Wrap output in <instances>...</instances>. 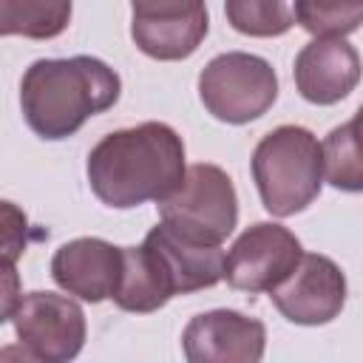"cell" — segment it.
I'll return each instance as SVG.
<instances>
[{"instance_id": "obj_9", "label": "cell", "mask_w": 363, "mask_h": 363, "mask_svg": "<svg viewBox=\"0 0 363 363\" xmlns=\"http://www.w3.org/2000/svg\"><path fill=\"white\" fill-rule=\"evenodd\" d=\"M269 301L289 323L323 326L343 312L346 278L332 258L301 252L292 272L269 289Z\"/></svg>"}, {"instance_id": "obj_19", "label": "cell", "mask_w": 363, "mask_h": 363, "mask_svg": "<svg viewBox=\"0 0 363 363\" xmlns=\"http://www.w3.org/2000/svg\"><path fill=\"white\" fill-rule=\"evenodd\" d=\"M31 241V224L23 207L0 199V261L17 264Z\"/></svg>"}, {"instance_id": "obj_13", "label": "cell", "mask_w": 363, "mask_h": 363, "mask_svg": "<svg viewBox=\"0 0 363 363\" xmlns=\"http://www.w3.org/2000/svg\"><path fill=\"white\" fill-rule=\"evenodd\" d=\"M360 79V57L343 37H315L295 57L298 94L312 105L346 99Z\"/></svg>"}, {"instance_id": "obj_11", "label": "cell", "mask_w": 363, "mask_h": 363, "mask_svg": "<svg viewBox=\"0 0 363 363\" xmlns=\"http://www.w3.org/2000/svg\"><path fill=\"white\" fill-rule=\"evenodd\" d=\"M170 278L173 295L210 289L224 281V250L218 241H207L167 221H159L142 241Z\"/></svg>"}, {"instance_id": "obj_16", "label": "cell", "mask_w": 363, "mask_h": 363, "mask_svg": "<svg viewBox=\"0 0 363 363\" xmlns=\"http://www.w3.org/2000/svg\"><path fill=\"white\" fill-rule=\"evenodd\" d=\"M320 167L323 179L346 193L363 190V159H360V139H357V116L346 125L335 128L320 142Z\"/></svg>"}, {"instance_id": "obj_12", "label": "cell", "mask_w": 363, "mask_h": 363, "mask_svg": "<svg viewBox=\"0 0 363 363\" xmlns=\"http://www.w3.org/2000/svg\"><path fill=\"white\" fill-rule=\"evenodd\" d=\"M122 269V247L105 238H74L65 241L51 258V278L68 295L99 303L116 289Z\"/></svg>"}, {"instance_id": "obj_3", "label": "cell", "mask_w": 363, "mask_h": 363, "mask_svg": "<svg viewBox=\"0 0 363 363\" xmlns=\"http://www.w3.org/2000/svg\"><path fill=\"white\" fill-rule=\"evenodd\" d=\"M252 179L261 204L275 218L306 210L323 184L320 142L301 125L269 130L252 150Z\"/></svg>"}, {"instance_id": "obj_10", "label": "cell", "mask_w": 363, "mask_h": 363, "mask_svg": "<svg viewBox=\"0 0 363 363\" xmlns=\"http://www.w3.org/2000/svg\"><path fill=\"white\" fill-rule=\"evenodd\" d=\"M267 346V326L235 309L196 315L182 332L190 363H258Z\"/></svg>"}, {"instance_id": "obj_4", "label": "cell", "mask_w": 363, "mask_h": 363, "mask_svg": "<svg viewBox=\"0 0 363 363\" xmlns=\"http://www.w3.org/2000/svg\"><path fill=\"white\" fill-rule=\"evenodd\" d=\"M199 96L216 119L247 125L264 116L278 99V77L264 57L227 51L213 57L199 74Z\"/></svg>"}, {"instance_id": "obj_6", "label": "cell", "mask_w": 363, "mask_h": 363, "mask_svg": "<svg viewBox=\"0 0 363 363\" xmlns=\"http://www.w3.org/2000/svg\"><path fill=\"white\" fill-rule=\"evenodd\" d=\"M11 320L20 346L34 360L65 363L74 360L85 346V312L68 295L28 292L20 298Z\"/></svg>"}, {"instance_id": "obj_18", "label": "cell", "mask_w": 363, "mask_h": 363, "mask_svg": "<svg viewBox=\"0 0 363 363\" xmlns=\"http://www.w3.org/2000/svg\"><path fill=\"white\" fill-rule=\"evenodd\" d=\"M292 11L315 37H346L363 23V0H292Z\"/></svg>"}, {"instance_id": "obj_8", "label": "cell", "mask_w": 363, "mask_h": 363, "mask_svg": "<svg viewBox=\"0 0 363 363\" xmlns=\"http://www.w3.org/2000/svg\"><path fill=\"white\" fill-rule=\"evenodd\" d=\"M130 37L153 60H184L207 37L210 17L204 0H130Z\"/></svg>"}, {"instance_id": "obj_1", "label": "cell", "mask_w": 363, "mask_h": 363, "mask_svg": "<svg viewBox=\"0 0 363 363\" xmlns=\"http://www.w3.org/2000/svg\"><path fill=\"white\" fill-rule=\"evenodd\" d=\"M85 170L94 196L113 210L162 201L184 176V142L164 122H142L102 136Z\"/></svg>"}, {"instance_id": "obj_2", "label": "cell", "mask_w": 363, "mask_h": 363, "mask_svg": "<svg viewBox=\"0 0 363 363\" xmlns=\"http://www.w3.org/2000/svg\"><path fill=\"white\" fill-rule=\"evenodd\" d=\"M119 74L88 54L65 60H37L20 82V108L28 128L43 139H68L91 116L116 105Z\"/></svg>"}, {"instance_id": "obj_5", "label": "cell", "mask_w": 363, "mask_h": 363, "mask_svg": "<svg viewBox=\"0 0 363 363\" xmlns=\"http://www.w3.org/2000/svg\"><path fill=\"white\" fill-rule=\"evenodd\" d=\"M156 207L162 221L218 244L238 224V196L233 179L218 164L184 167L179 187L156 201Z\"/></svg>"}, {"instance_id": "obj_17", "label": "cell", "mask_w": 363, "mask_h": 363, "mask_svg": "<svg viewBox=\"0 0 363 363\" xmlns=\"http://www.w3.org/2000/svg\"><path fill=\"white\" fill-rule=\"evenodd\" d=\"M227 23L247 37H281L292 28V0H224Z\"/></svg>"}, {"instance_id": "obj_14", "label": "cell", "mask_w": 363, "mask_h": 363, "mask_svg": "<svg viewBox=\"0 0 363 363\" xmlns=\"http://www.w3.org/2000/svg\"><path fill=\"white\" fill-rule=\"evenodd\" d=\"M170 298H173V286L159 258L145 244L122 247V269L111 301L125 312L147 315L162 309Z\"/></svg>"}, {"instance_id": "obj_7", "label": "cell", "mask_w": 363, "mask_h": 363, "mask_svg": "<svg viewBox=\"0 0 363 363\" xmlns=\"http://www.w3.org/2000/svg\"><path fill=\"white\" fill-rule=\"evenodd\" d=\"M303 247L292 230L275 221L247 227L224 252V281L241 292H269L298 264Z\"/></svg>"}, {"instance_id": "obj_20", "label": "cell", "mask_w": 363, "mask_h": 363, "mask_svg": "<svg viewBox=\"0 0 363 363\" xmlns=\"http://www.w3.org/2000/svg\"><path fill=\"white\" fill-rule=\"evenodd\" d=\"M23 298V286H20V272L14 264H3L0 261V323L11 320L17 303Z\"/></svg>"}, {"instance_id": "obj_15", "label": "cell", "mask_w": 363, "mask_h": 363, "mask_svg": "<svg viewBox=\"0 0 363 363\" xmlns=\"http://www.w3.org/2000/svg\"><path fill=\"white\" fill-rule=\"evenodd\" d=\"M71 0H0V37L54 40L71 23Z\"/></svg>"}]
</instances>
